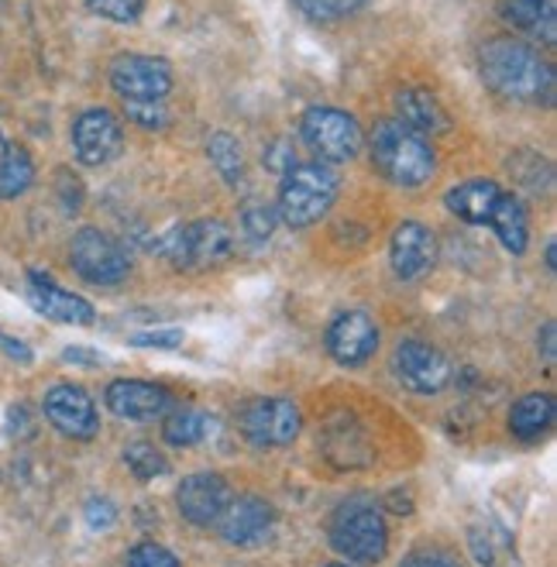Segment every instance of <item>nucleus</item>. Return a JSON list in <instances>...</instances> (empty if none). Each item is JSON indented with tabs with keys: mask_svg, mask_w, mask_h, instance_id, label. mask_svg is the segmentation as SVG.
I'll use <instances>...</instances> for the list:
<instances>
[{
	"mask_svg": "<svg viewBox=\"0 0 557 567\" xmlns=\"http://www.w3.org/2000/svg\"><path fill=\"white\" fill-rule=\"evenodd\" d=\"M214 433V416L200 413V410H183V413H173L162 426V437H166L169 447H196L204 444Z\"/></svg>",
	"mask_w": 557,
	"mask_h": 567,
	"instance_id": "nucleus-25",
	"label": "nucleus"
},
{
	"mask_svg": "<svg viewBox=\"0 0 557 567\" xmlns=\"http://www.w3.org/2000/svg\"><path fill=\"white\" fill-rule=\"evenodd\" d=\"M124 464L138 482H155L162 475H169V457L148 441H131L124 447Z\"/></svg>",
	"mask_w": 557,
	"mask_h": 567,
	"instance_id": "nucleus-27",
	"label": "nucleus"
},
{
	"mask_svg": "<svg viewBox=\"0 0 557 567\" xmlns=\"http://www.w3.org/2000/svg\"><path fill=\"white\" fill-rule=\"evenodd\" d=\"M227 503H231V485H227L217 472H196V475H186L176 488V506H179V516L193 526H214Z\"/></svg>",
	"mask_w": 557,
	"mask_h": 567,
	"instance_id": "nucleus-16",
	"label": "nucleus"
},
{
	"mask_svg": "<svg viewBox=\"0 0 557 567\" xmlns=\"http://www.w3.org/2000/svg\"><path fill=\"white\" fill-rule=\"evenodd\" d=\"M111 86L124 104H166L173 93V65L142 52L117 55L111 62Z\"/></svg>",
	"mask_w": 557,
	"mask_h": 567,
	"instance_id": "nucleus-8",
	"label": "nucleus"
},
{
	"mask_svg": "<svg viewBox=\"0 0 557 567\" xmlns=\"http://www.w3.org/2000/svg\"><path fill=\"white\" fill-rule=\"evenodd\" d=\"M131 344L135 348H158V351H173L183 344V330L169 327V330H142V333H131Z\"/></svg>",
	"mask_w": 557,
	"mask_h": 567,
	"instance_id": "nucleus-32",
	"label": "nucleus"
},
{
	"mask_svg": "<svg viewBox=\"0 0 557 567\" xmlns=\"http://www.w3.org/2000/svg\"><path fill=\"white\" fill-rule=\"evenodd\" d=\"M327 567H351V564H327Z\"/></svg>",
	"mask_w": 557,
	"mask_h": 567,
	"instance_id": "nucleus-44",
	"label": "nucleus"
},
{
	"mask_svg": "<svg viewBox=\"0 0 557 567\" xmlns=\"http://www.w3.org/2000/svg\"><path fill=\"white\" fill-rule=\"evenodd\" d=\"M104 403L117 420L127 423H152L162 420L173 406V395L166 385L142 382V379H114L104 392Z\"/></svg>",
	"mask_w": 557,
	"mask_h": 567,
	"instance_id": "nucleus-15",
	"label": "nucleus"
},
{
	"mask_svg": "<svg viewBox=\"0 0 557 567\" xmlns=\"http://www.w3.org/2000/svg\"><path fill=\"white\" fill-rule=\"evenodd\" d=\"M338 189H341V179L327 162L292 165L289 173H282L276 214L286 227L307 230L331 214V207L338 204Z\"/></svg>",
	"mask_w": 557,
	"mask_h": 567,
	"instance_id": "nucleus-3",
	"label": "nucleus"
},
{
	"mask_svg": "<svg viewBox=\"0 0 557 567\" xmlns=\"http://www.w3.org/2000/svg\"><path fill=\"white\" fill-rule=\"evenodd\" d=\"M400 567H457L451 557L444 554H431V550H420V554H410Z\"/></svg>",
	"mask_w": 557,
	"mask_h": 567,
	"instance_id": "nucleus-39",
	"label": "nucleus"
},
{
	"mask_svg": "<svg viewBox=\"0 0 557 567\" xmlns=\"http://www.w3.org/2000/svg\"><path fill=\"white\" fill-rule=\"evenodd\" d=\"M162 251H166L176 269H210V265H220L227 251H231V227L217 217L183 224L169 230Z\"/></svg>",
	"mask_w": 557,
	"mask_h": 567,
	"instance_id": "nucleus-9",
	"label": "nucleus"
},
{
	"mask_svg": "<svg viewBox=\"0 0 557 567\" xmlns=\"http://www.w3.org/2000/svg\"><path fill=\"white\" fill-rule=\"evenodd\" d=\"M557 406L550 392H527L523 399H516L509 410V433L523 444H534L540 437H547V430L554 426Z\"/></svg>",
	"mask_w": 557,
	"mask_h": 567,
	"instance_id": "nucleus-21",
	"label": "nucleus"
},
{
	"mask_svg": "<svg viewBox=\"0 0 557 567\" xmlns=\"http://www.w3.org/2000/svg\"><path fill=\"white\" fill-rule=\"evenodd\" d=\"M124 567H179V560L173 557V550H166L162 544L145 540V544H135L127 550Z\"/></svg>",
	"mask_w": 557,
	"mask_h": 567,
	"instance_id": "nucleus-30",
	"label": "nucleus"
},
{
	"mask_svg": "<svg viewBox=\"0 0 557 567\" xmlns=\"http://www.w3.org/2000/svg\"><path fill=\"white\" fill-rule=\"evenodd\" d=\"M42 410L45 420L70 441H93L96 430H101V416H96V406L83 385L73 382L52 385L42 399Z\"/></svg>",
	"mask_w": 557,
	"mask_h": 567,
	"instance_id": "nucleus-13",
	"label": "nucleus"
},
{
	"mask_svg": "<svg viewBox=\"0 0 557 567\" xmlns=\"http://www.w3.org/2000/svg\"><path fill=\"white\" fill-rule=\"evenodd\" d=\"M124 148V124L107 107H90L73 121V152L90 169L114 162Z\"/></svg>",
	"mask_w": 557,
	"mask_h": 567,
	"instance_id": "nucleus-12",
	"label": "nucleus"
},
{
	"mask_svg": "<svg viewBox=\"0 0 557 567\" xmlns=\"http://www.w3.org/2000/svg\"><path fill=\"white\" fill-rule=\"evenodd\" d=\"M31 416H28V410L24 406H11L8 410V433L11 437H24V433H31Z\"/></svg>",
	"mask_w": 557,
	"mask_h": 567,
	"instance_id": "nucleus-41",
	"label": "nucleus"
},
{
	"mask_svg": "<svg viewBox=\"0 0 557 567\" xmlns=\"http://www.w3.org/2000/svg\"><path fill=\"white\" fill-rule=\"evenodd\" d=\"M83 516H86V523H90V529H111L114 523H117V506L111 503V498H86V509H83Z\"/></svg>",
	"mask_w": 557,
	"mask_h": 567,
	"instance_id": "nucleus-34",
	"label": "nucleus"
},
{
	"mask_svg": "<svg viewBox=\"0 0 557 567\" xmlns=\"http://www.w3.org/2000/svg\"><path fill=\"white\" fill-rule=\"evenodd\" d=\"M266 165H269V169L272 173H289L292 169V148H286V142H276L269 152H266Z\"/></svg>",
	"mask_w": 557,
	"mask_h": 567,
	"instance_id": "nucleus-37",
	"label": "nucleus"
},
{
	"mask_svg": "<svg viewBox=\"0 0 557 567\" xmlns=\"http://www.w3.org/2000/svg\"><path fill=\"white\" fill-rule=\"evenodd\" d=\"M276 224H279V214L272 207H266V204H248L245 214H241V227H245V235L251 241H269Z\"/></svg>",
	"mask_w": 557,
	"mask_h": 567,
	"instance_id": "nucleus-29",
	"label": "nucleus"
},
{
	"mask_svg": "<svg viewBox=\"0 0 557 567\" xmlns=\"http://www.w3.org/2000/svg\"><path fill=\"white\" fill-rule=\"evenodd\" d=\"M70 265L93 286H121L131 272V258L117 238L101 227H80L70 241Z\"/></svg>",
	"mask_w": 557,
	"mask_h": 567,
	"instance_id": "nucleus-7",
	"label": "nucleus"
},
{
	"mask_svg": "<svg viewBox=\"0 0 557 567\" xmlns=\"http://www.w3.org/2000/svg\"><path fill=\"white\" fill-rule=\"evenodd\" d=\"M392 369H396V379L416 395H437L451 382V361L420 338H406L396 344Z\"/></svg>",
	"mask_w": 557,
	"mask_h": 567,
	"instance_id": "nucleus-10",
	"label": "nucleus"
},
{
	"mask_svg": "<svg viewBox=\"0 0 557 567\" xmlns=\"http://www.w3.org/2000/svg\"><path fill=\"white\" fill-rule=\"evenodd\" d=\"M59 193H62L65 210L76 214V210H80V204H83V186H80L70 173H59Z\"/></svg>",
	"mask_w": 557,
	"mask_h": 567,
	"instance_id": "nucleus-35",
	"label": "nucleus"
},
{
	"mask_svg": "<svg viewBox=\"0 0 557 567\" xmlns=\"http://www.w3.org/2000/svg\"><path fill=\"white\" fill-rule=\"evenodd\" d=\"M503 199V189L493 179H468V183H457L454 189H447L444 204L447 210L475 227H488L493 224V214Z\"/></svg>",
	"mask_w": 557,
	"mask_h": 567,
	"instance_id": "nucleus-20",
	"label": "nucleus"
},
{
	"mask_svg": "<svg viewBox=\"0 0 557 567\" xmlns=\"http://www.w3.org/2000/svg\"><path fill=\"white\" fill-rule=\"evenodd\" d=\"M127 107V121H135L145 131H162L169 124V114L162 104H124Z\"/></svg>",
	"mask_w": 557,
	"mask_h": 567,
	"instance_id": "nucleus-33",
	"label": "nucleus"
},
{
	"mask_svg": "<svg viewBox=\"0 0 557 567\" xmlns=\"http://www.w3.org/2000/svg\"><path fill=\"white\" fill-rule=\"evenodd\" d=\"M554 338H557V327H554V320H547V323L540 327V338H537V341H540L537 348L544 351V364H547V369H554V361H557V354H554V351H557Z\"/></svg>",
	"mask_w": 557,
	"mask_h": 567,
	"instance_id": "nucleus-40",
	"label": "nucleus"
},
{
	"mask_svg": "<svg viewBox=\"0 0 557 567\" xmlns=\"http://www.w3.org/2000/svg\"><path fill=\"white\" fill-rule=\"evenodd\" d=\"M331 547L351 564H379L389 554V526L379 506L344 503L331 516Z\"/></svg>",
	"mask_w": 557,
	"mask_h": 567,
	"instance_id": "nucleus-4",
	"label": "nucleus"
},
{
	"mask_svg": "<svg viewBox=\"0 0 557 567\" xmlns=\"http://www.w3.org/2000/svg\"><path fill=\"white\" fill-rule=\"evenodd\" d=\"M503 21L519 31H534L547 45H554V4L550 0H503Z\"/></svg>",
	"mask_w": 557,
	"mask_h": 567,
	"instance_id": "nucleus-23",
	"label": "nucleus"
},
{
	"mask_svg": "<svg viewBox=\"0 0 557 567\" xmlns=\"http://www.w3.org/2000/svg\"><path fill=\"white\" fill-rule=\"evenodd\" d=\"M372 162L375 169L403 189H416L423 186L434 169H437V152L431 145V138L416 135L413 127H406L396 117H385L375 124L372 131Z\"/></svg>",
	"mask_w": 557,
	"mask_h": 567,
	"instance_id": "nucleus-2",
	"label": "nucleus"
},
{
	"mask_svg": "<svg viewBox=\"0 0 557 567\" xmlns=\"http://www.w3.org/2000/svg\"><path fill=\"white\" fill-rule=\"evenodd\" d=\"M35 183V162L21 145H8L0 155V199H18Z\"/></svg>",
	"mask_w": 557,
	"mask_h": 567,
	"instance_id": "nucleus-24",
	"label": "nucleus"
},
{
	"mask_svg": "<svg viewBox=\"0 0 557 567\" xmlns=\"http://www.w3.org/2000/svg\"><path fill=\"white\" fill-rule=\"evenodd\" d=\"M145 4L148 0H86V8L96 18L114 21V24H135L145 14Z\"/></svg>",
	"mask_w": 557,
	"mask_h": 567,
	"instance_id": "nucleus-28",
	"label": "nucleus"
},
{
	"mask_svg": "<svg viewBox=\"0 0 557 567\" xmlns=\"http://www.w3.org/2000/svg\"><path fill=\"white\" fill-rule=\"evenodd\" d=\"M496 230V238L499 245L509 251V255H523L530 245V220H527V210H523V204L503 189V199H499V207L493 214V224H488Z\"/></svg>",
	"mask_w": 557,
	"mask_h": 567,
	"instance_id": "nucleus-22",
	"label": "nucleus"
},
{
	"mask_svg": "<svg viewBox=\"0 0 557 567\" xmlns=\"http://www.w3.org/2000/svg\"><path fill=\"white\" fill-rule=\"evenodd\" d=\"M0 351H4L8 358H14V361H21V364H31L35 361V351H31L24 341H18V338H8V333H0Z\"/></svg>",
	"mask_w": 557,
	"mask_h": 567,
	"instance_id": "nucleus-38",
	"label": "nucleus"
},
{
	"mask_svg": "<svg viewBox=\"0 0 557 567\" xmlns=\"http://www.w3.org/2000/svg\"><path fill=\"white\" fill-rule=\"evenodd\" d=\"M297 4H300L310 18H317V21H338V18L354 14L358 8L365 4V0H297Z\"/></svg>",
	"mask_w": 557,
	"mask_h": 567,
	"instance_id": "nucleus-31",
	"label": "nucleus"
},
{
	"mask_svg": "<svg viewBox=\"0 0 557 567\" xmlns=\"http://www.w3.org/2000/svg\"><path fill=\"white\" fill-rule=\"evenodd\" d=\"M8 152V142H4V135H0V155H4Z\"/></svg>",
	"mask_w": 557,
	"mask_h": 567,
	"instance_id": "nucleus-43",
	"label": "nucleus"
},
{
	"mask_svg": "<svg viewBox=\"0 0 557 567\" xmlns=\"http://www.w3.org/2000/svg\"><path fill=\"white\" fill-rule=\"evenodd\" d=\"M238 426L245 433V441L258 451L289 447L303 430V413L286 395H258L241 410Z\"/></svg>",
	"mask_w": 557,
	"mask_h": 567,
	"instance_id": "nucleus-5",
	"label": "nucleus"
},
{
	"mask_svg": "<svg viewBox=\"0 0 557 567\" xmlns=\"http://www.w3.org/2000/svg\"><path fill=\"white\" fill-rule=\"evenodd\" d=\"M379 323L365 310H344L327 327V354H331L341 369H362L379 351Z\"/></svg>",
	"mask_w": 557,
	"mask_h": 567,
	"instance_id": "nucleus-11",
	"label": "nucleus"
},
{
	"mask_svg": "<svg viewBox=\"0 0 557 567\" xmlns=\"http://www.w3.org/2000/svg\"><path fill=\"white\" fill-rule=\"evenodd\" d=\"M28 299H31V307H35V313H42L45 320H55V323L90 327L96 320V310L86 296L62 289L45 272H28Z\"/></svg>",
	"mask_w": 557,
	"mask_h": 567,
	"instance_id": "nucleus-17",
	"label": "nucleus"
},
{
	"mask_svg": "<svg viewBox=\"0 0 557 567\" xmlns=\"http://www.w3.org/2000/svg\"><path fill=\"white\" fill-rule=\"evenodd\" d=\"M217 526H220L224 544L251 550V547H261L272 537L276 509L261 495H241V498H231V503H227V509L217 519Z\"/></svg>",
	"mask_w": 557,
	"mask_h": 567,
	"instance_id": "nucleus-14",
	"label": "nucleus"
},
{
	"mask_svg": "<svg viewBox=\"0 0 557 567\" xmlns=\"http://www.w3.org/2000/svg\"><path fill=\"white\" fill-rule=\"evenodd\" d=\"M392 104H396V121H403L406 127H413L416 135H423V138L447 135V131H451V114L444 111V104L431 90L406 86V90L396 93Z\"/></svg>",
	"mask_w": 557,
	"mask_h": 567,
	"instance_id": "nucleus-19",
	"label": "nucleus"
},
{
	"mask_svg": "<svg viewBox=\"0 0 557 567\" xmlns=\"http://www.w3.org/2000/svg\"><path fill=\"white\" fill-rule=\"evenodd\" d=\"M478 70L485 86L506 100H516V104H544V107L554 104L557 93L554 70L527 42L519 39L485 42L478 52Z\"/></svg>",
	"mask_w": 557,
	"mask_h": 567,
	"instance_id": "nucleus-1",
	"label": "nucleus"
},
{
	"mask_svg": "<svg viewBox=\"0 0 557 567\" xmlns=\"http://www.w3.org/2000/svg\"><path fill=\"white\" fill-rule=\"evenodd\" d=\"M207 158L214 169L224 176V183L238 186L245 179V152H241V142L235 135H227V131H214L207 138Z\"/></svg>",
	"mask_w": 557,
	"mask_h": 567,
	"instance_id": "nucleus-26",
	"label": "nucleus"
},
{
	"mask_svg": "<svg viewBox=\"0 0 557 567\" xmlns=\"http://www.w3.org/2000/svg\"><path fill=\"white\" fill-rule=\"evenodd\" d=\"M300 135L320 162H351L362 152V127L341 107H310L300 117Z\"/></svg>",
	"mask_w": 557,
	"mask_h": 567,
	"instance_id": "nucleus-6",
	"label": "nucleus"
},
{
	"mask_svg": "<svg viewBox=\"0 0 557 567\" xmlns=\"http://www.w3.org/2000/svg\"><path fill=\"white\" fill-rule=\"evenodd\" d=\"M62 361L65 364H76V369H101L104 354L101 351H90V348H65L62 351Z\"/></svg>",
	"mask_w": 557,
	"mask_h": 567,
	"instance_id": "nucleus-36",
	"label": "nucleus"
},
{
	"mask_svg": "<svg viewBox=\"0 0 557 567\" xmlns=\"http://www.w3.org/2000/svg\"><path fill=\"white\" fill-rule=\"evenodd\" d=\"M434 258H437V238L427 224L403 220L396 230H392L389 261H392V272H396L403 282H413L423 272H431Z\"/></svg>",
	"mask_w": 557,
	"mask_h": 567,
	"instance_id": "nucleus-18",
	"label": "nucleus"
},
{
	"mask_svg": "<svg viewBox=\"0 0 557 567\" xmlns=\"http://www.w3.org/2000/svg\"><path fill=\"white\" fill-rule=\"evenodd\" d=\"M544 255H547V258H544V261H547V269L554 272V269H557V248H554V241H547V251H544Z\"/></svg>",
	"mask_w": 557,
	"mask_h": 567,
	"instance_id": "nucleus-42",
	"label": "nucleus"
}]
</instances>
